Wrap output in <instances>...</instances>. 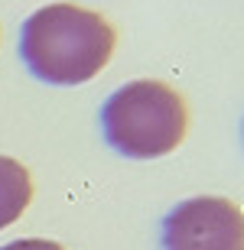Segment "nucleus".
Here are the masks:
<instances>
[{
	"mask_svg": "<svg viewBox=\"0 0 244 250\" xmlns=\"http://www.w3.org/2000/svg\"><path fill=\"white\" fill-rule=\"evenodd\" d=\"M114 52L111 23L75 3H49L29 13L20 29V56L46 84H85Z\"/></svg>",
	"mask_w": 244,
	"mask_h": 250,
	"instance_id": "obj_1",
	"label": "nucleus"
},
{
	"mask_svg": "<svg viewBox=\"0 0 244 250\" xmlns=\"http://www.w3.org/2000/svg\"><path fill=\"white\" fill-rule=\"evenodd\" d=\"M186 101L169 84L153 78L127 82L101 107L104 140L131 159H156L173 153L186 137Z\"/></svg>",
	"mask_w": 244,
	"mask_h": 250,
	"instance_id": "obj_2",
	"label": "nucleus"
},
{
	"mask_svg": "<svg viewBox=\"0 0 244 250\" xmlns=\"http://www.w3.org/2000/svg\"><path fill=\"white\" fill-rule=\"evenodd\" d=\"M163 250H244V211L215 195L179 202L163 218Z\"/></svg>",
	"mask_w": 244,
	"mask_h": 250,
	"instance_id": "obj_3",
	"label": "nucleus"
},
{
	"mask_svg": "<svg viewBox=\"0 0 244 250\" xmlns=\"http://www.w3.org/2000/svg\"><path fill=\"white\" fill-rule=\"evenodd\" d=\"M29 198H33V179L26 166H20L10 156H0V231L26 211Z\"/></svg>",
	"mask_w": 244,
	"mask_h": 250,
	"instance_id": "obj_4",
	"label": "nucleus"
},
{
	"mask_svg": "<svg viewBox=\"0 0 244 250\" xmlns=\"http://www.w3.org/2000/svg\"><path fill=\"white\" fill-rule=\"evenodd\" d=\"M0 250H62L56 241H43V237H23V241L3 244Z\"/></svg>",
	"mask_w": 244,
	"mask_h": 250,
	"instance_id": "obj_5",
	"label": "nucleus"
}]
</instances>
